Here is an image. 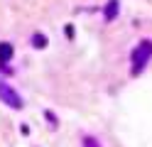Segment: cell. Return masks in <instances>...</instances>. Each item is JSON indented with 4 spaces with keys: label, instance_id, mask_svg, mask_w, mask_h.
<instances>
[{
    "label": "cell",
    "instance_id": "obj_1",
    "mask_svg": "<svg viewBox=\"0 0 152 147\" xmlns=\"http://www.w3.org/2000/svg\"><path fill=\"white\" fill-rule=\"evenodd\" d=\"M130 59H132V76L142 74L145 66H147V61L152 59V39H142V42L132 49Z\"/></svg>",
    "mask_w": 152,
    "mask_h": 147
},
{
    "label": "cell",
    "instance_id": "obj_2",
    "mask_svg": "<svg viewBox=\"0 0 152 147\" xmlns=\"http://www.w3.org/2000/svg\"><path fill=\"white\" fill-rule=\"evenodd\" d=\"M0 101H3V105H7V108H12V110H20V108H25V103H22V96L15 91V88L7 83V81H3L0 78Z\"/></svg>",
    "mask_w": 152,
    "mask_h": 147
},
{
    "label": "cell",
    "instance_id": "obj_3",
    "mask_svg": "<svg viewBox=\"0 0 152 147\" xmlns=\"http://www.w3.org/2000/svg\"><path fill=\"white\" fill-rule=\"evenodd\" d=\"M120 12V0H108L106 7H103V17H106V22H113V20L118 17Z\"/></svg>",
    "mask_w": 152,
    "mask_h": 147
},
{
    "label": "cell",
    "instance_id": "obj_4",
    "mask_svg": "<svg viewBox=\"0 0 152 147\" xmlns=\"http://www.w3.org/2000/svg\"><path fill=\"white\" fill-rule=\"evenodd\" d=\"M12 44L10 42H0V61H10L12 59Z\"/></svg>",
    "mask_w": 152,
    "mask_h": 147
},
{
    "label": "cell",
    "instance_id": "obj_5",
    "mask_svg": "<svg viewBox=\"0 0 152 147\" xmlns=\"http://www.w3.org/2000/svg\"><path fill=\"white\" fill-rule=\"evenodd\" d=\"M32 47H34V49H44V47H47V37L39 34V32H34V34H32Z\"/></svg>",
    "mask_w": 152,
    "mask_h": 147
},
{
    "label": "cell",
    "instance_id": "obj_6",
    "mask_svg": "<svg viewBox=\"0 0 152 147\" xmlns=\"http://www.w3.org/2000/svg\"><path fill=\"white\" fill-rule=\"evenodd\" d=\"M81 145H83V147H101V142H98L93 135H83V137H81Z\"/></svg>",
    "mask_w": 152,
    "mask_h": 147
},
{
    "label": "cell",
    "instance_id": "obj_7",
    "mask_svg": "<svg viewBox=\"0 0 152 147\" xmlns=\"http://www.w3.org/2000/svg\"><path fill=\"white\" fill-rule=\"evenodd\" d=\"M66 37H74V25H66Z\"/></svg>",
    "mask_w": 152,
    "mask_h": 147
}]
</instances>
